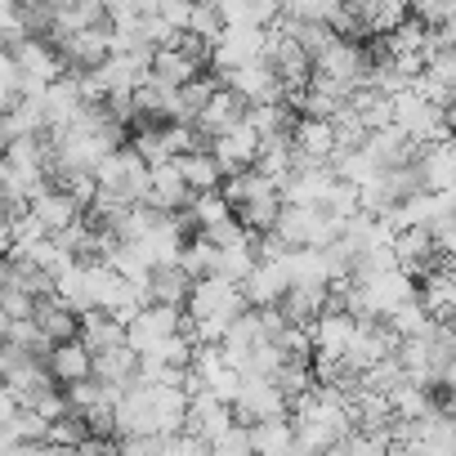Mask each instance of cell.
<instances>
[{"instance_id": "obj_22", "label": "cell", "mask_w": 456, "mask_h": 456, "mask_svg": "<svg viewBox=\"0 0 456 456\" xmlns=\"http://www.w3.org/2000/svg\"><path fill=\"white\" fill-rule=\"evenodd\" d=\"M376 59H389V63H398V59H425V28L411 23V19H403L389 37H380Z\"/></svg>"}, {"instance_id": "obj_7", "label": "cell", "mask_w": 456, "mask_h": 456, "mask_svg": "<svg viewBox=\"0 0 456 456\" xmlns=\"http://www.w3.org/2000/svg\"><path fill=\"white\" fill-rule=\"evenodd\" d=\"M206 152L215 157V166H219V175H224V179H233V175H242V170H251V166H256L260 139H256V130L242 121L238 130H228V134L210 139V148H206Z\"/></svg>"}, {"instance_id": "obj_4", "label": "cell", "mask_w": 456, "mask_h": 456, "mask_svg": "<svg viewBox=\"0 0 456 456\" xmlns=\"http://www.w3.org/2000/svg\"><path fill=\"white\" fill-rule=\"evenodd\" d=\"M206 63L215 68V77L219 72H238L247 63H265V32L260 28H224L219 41L210 45Z\"/></svg>"}, {"instance_id": "obj_37", "label": "cell", "mask_w": 456, "mask_h": 456, "mask_svg": "<svg viewBox=\"0 0 456 456\" xmlns=\"http://www.w3.org/2000/svg\"><path fill=\"white\" fill-rule=\"evenodd\" d=\"M23 411H37V416H41V420L50 425V420H59V416H68V398H63V389L54 385V389H45V394H37V398H32V403H28Z\"/></svg>"}, {"instance_id": "obj_19", "label": "cell", "mask_w": 456, "mask_h": 456, "mask_svg": "<svg viewBox=\"0 0 456 456\" xmlns=\"http://www.w3.org/2000/svg\"><path fill=\"white\" fill-rule=\"evenodd\" d=\"M354 19L362 37H389L407 19V5L403 0H371V5H354Z\"/></svg>"}, {"instance_id": "obj_28", "label": "cell", "mask_w": 456, "mask_h": 456, "mask_svg": "<svg viewBox=\"0 0 456 456\" xmlns=\"http://www.w3.org/2000/svg\"><path fill=\"white\" fill-rule=\"evenodd\" d=\"M219 90V81L215 77H197V81H188V86H179V112H175V121L170 126H192L197 117H201V108L210 103V94Z\"/></svg>"}, {"instance_id": "obj_24", "label": "cell", "mask_w": 456, "mask_h": 456, "mask_svg": "<svg viewBox=\"0 0 456 456\" xmlns=\"http://www.w3.org/2000/svg\"><path fill=\"white\" fill-rule=\"evenodd\" d=\"M385 403H389V416H394V420H420V416H429V411H443L429 389H416V385H407V380H398V385L385 394Z\"/></svg>"}, {"instance_id": "obj_27", "label": "cell", "mask_w": 456, "mask_h": 456, "mask_svg": "<svg viewBox=\"0 0 456 456\" xmlns=\"http://www.w3.org/2000/svg\"><path fill=\"white\" fill-rule=\"evenodd\" d=\"M188 278L170 265V269H152L148 273V305H166V309H183L188 300Z\"/></svg>"}, {"instance_id": "obj_34", "label": "cell", "mask_w": 456, "mask_h": 456, "mask_svg": "<svg viewBox=\"0 0 456 456\" xmlns=\"http://www.w3.org/2000/svg\"><path fill=\"white\" fill-rule=\"evenodd\" d=\"M219 14H215V5H192V14H188V37H197L201 45H206V54H210V45L219 41Z\"/></svg>"}, {"instance_id": "obj_30", "label": "cell", "mask_w": 456, "mask_h": 456, "mask_svg": "<svg viewBox=\"0 0 456 456\" xmlns=\"http://www.w3.org/2000/svg\"><path fill=\"white\" fill-rule=\"evenodd\" d=\"M188 215H192V224H197V233H201V228L224 224V219H233V210H228V201L219 197V188H210V192H192Z\"/></svg>"}, {"instance_id": "obj_29", "label": "cell", "mask_w": 456, "mask_h": 456, "mask_svg": "<svg viewBox=\"0 0 456 456\" xmlns=\"http://www.w3.org/2000/svg\"><path fill=\"white\" fill-rule=\"evenodd\" d=\"M54 305H63L72 318H81V314H90L94 309V300H90V287H86V273H81V265L77 269H68L59 282H54Z\"/></svg>"}, {"instance_id": "obj_36", "label": "cell", "mask_w": 456, "mask_h": 456, "mask_svg": "<svg viewBox=\"0 0 456 456\" xmlns=\"http://www.w3.org/2000/svg\"><path fill=\"white\" fill-rule=\"evenodd\" d=\"M152 456H206V443H197L192 434H157Z\"/></svg>"}, {"instance_id": "obj_20", "label": "cell", "mask_w": 456, "mask_h": 456, "mask_svg": "<svg viewBox=\"0 0 456 456\" xmlns=\"http://www.w3.org/2000/svg\"><path fill=\"white\" fill-rule=\"evenodd\" d=\"M219 14V28H269L278 19V5H269V0H228V5H215Z\"/></svg>"}, {"instance_id": "obj_32", "label": "cell", "mask_w": 456, "mask_h": 456, "mask_svg": "<svg viewBox=\"0 0 456 456\" xmlns=\"http://www.w3.org/2000/svg\"><path fill=\"white\" fill-rule=\"evenodd\" d=\"M90 434H86V425H81V416H59V420H50V429H45V447H63V452H77L81 443H86Z\"/></svg>"}, {"instance_id": "obj_23", "label": "cell", "mask_w": 456, "mask_h": 456, "mask_svg": "<svg viewBox=\"0 0 456 456\" xmlns=\"http://www.w3.org/2000/svg\"><path fill=\"white\" fill-rule=\"evenodd\" d=\"M134 367H139V358H134L126 345H117V349L90 358V376H94L99 385H112V389L130 385V380H134Z\"/></svg>"}, {"instance_id": "obj_15", "label": "cell", "mask_w": 456, "mask_h": 456, "mask_svg": "<svg viewBox=\"0 0 456 456\" xmlns=\"http://www.w3.org/2000/svg\"><path fill=\"white\" fill-rule=\"evenodd\" d=\"M247 309H278V300L287 296V278L278 269V260H256V269L247 273V282L238 287Z\"/></svg>"}, {"instance_id": "obj_8", "label": "cell", "mask_w": 456, "mask_h": 456, "mask_svg": "<svg viewBox=\"0 0 456 456\" xmlns=\"http://www.w3.org/2000/svg\"><path fill=\"white\" fill-rule=\"evenodd\" d=\"M411 170H416L420 192H452V183H456V148H452V139L416 148Z\"/></svg>"}, {"instance_id": "obj_31", "label": "cell", "mask_w": 456, "mask_h": 456, "mask_svg": "<svg viewBox=\"0 0 456 456\" xmlns=\"http://www.w3.org/2000/svg\"><path fill=\"white\" fill-rule=\"evenodd\" d=\"M139 358H143V362H157V367H170V371H183V367H188V358H192V345L175 331V336L157 340L152 349H143Z\"/></svg>"}, {"instance_id": "obj_12", "label": "cell", "mask_w": 456, "mask_h": 456, "mask_svg": "<svg viewBox=\"0 0 456 456\" xmlns=\"http://www.w3.org/2000/svg\"><path fill=\"white\" fill-rule=\"evenodd\" d=\"M228 425H233V407L215 403L210 394H197V398H188V411H183V429H179V434H192L197 443H210V438H219Z\"/></svg>"}, {"instance_id": "obj_39", "label": "cell", "mask_w": 456, "mask_h": 456, "mask_svg": "<svg viewBox=\"0 0 456 456\" xmlns=\"http://www.w3.org/2000/svg\"><path fill=\"white\" fill-rule=\"evenodd\" d=\"M14 411H19V403H14V394L0 385V429H5L10 420H14Z\"/></svg>"}, {"instance_id": "obj_11", "label": "cell", "mask_w": 456, "mask_h": 456, "mask_svg": "<svg viewBox=\"0 0 456 456\" xmlns=\"http://www.w3.org/2000/svg\"><path fill=\"white\" fill-rule=\"evenodd\" d=\"M416 287H420V291H416V305L429 314V322H438V327H452V309H456L452 269H447V265H438V269H429V273H425Z\"/></svg>"}, {"instance_id": "obj_10", "label": "cell", "mask_w": 456, "mask_h": 456, "mask_svg": "<svg viewBox=\"0 0 456 456\" xmlns=\"http://www.w3.org/2000/svg\"><path fill=\"white\" fill-rule=\"evenodd\" d=\"M188 201H192V192L183 188L175 161L148 166V197H143V206H152L157 215H175V210H188Z\"/></svg>"}, {"instance_id": "obj_9", "label": "cell", "mask_w": 456, "mask_h": 456, "mask_svg": "<svg viewBox=\"0 0 456 456\" xmlns=\"http://www.w3.org/2000/svg\"><path fill=\"white\" fill-rule=\"evenodd\" d=\"M28 210H32V219L41 224V233H45V238H59L63 228H72V224L81 219V210H77L54 183H41V188L32 192Z\"/></svg>"}, {"instance_id": "obj_25", "label": "cell", "mask_w": 456, "mask_h": 456, "mask_svg": "<svg viewBox=\"0 0 456 456\" xmlns=\"http://www.w3.org/2000/svg\"><path fill=\"white\" fill-rule=\"evenodd\" d=\"M32 322H37V331L50 340V345H63V340H77V318L63 309V305H54V296L50 300H37L32 305Z\"/></svg>"}, {"instance_id": "obj_18", "label": "cell", "mask_w": 456, "mask_h": 456, "mask_svg": "<svg viewBox=\"0 0 456 456\" xmlns=\"http://www.w3.org/2000/svg\"><path fill=\"white\" fill-rule=\"evenodd\" d=\"M45 371L54 376L59 389H63V385H77V380H90V354H86V345H81V340L54 345L50 358H45Z\"/></svg>"}, {"instance_id": "obj_17", "label": "cell", "mask_w": 456, "mask_h": 456, "mask_svg": "<svg viewBox=\"0 0 456 456\" xmlns=\"http://www.w3.org/2000/svg\"><path fill=\"white\" fill-rule=\"evenodd\" d=\"M77 340H81V345H86V354L94 358V354H108V349L126 345V327H117L108 314L90 309V314H81V318H77Z\"/></svg>"}, {"instance_id": "obj_40", "label": "cell", "mask_w": 456, "mask_h": 456, "mask_svg": "<svg viewBox=\"0 0 456 456\" xmlns=\"http://www.w3.org/2000/svg\"><path fill=\"white\" fill-rule=\"evenodd\" d=\"M10 251H14V238H10V219L0 215V265L10 260Z\"/></svg>"}, {"instance_id": "obj_16", "label": "cell", "mask_w": 456, "mask_h": 456, "mask_svg": "<svg viewBox=\"0 0 456 456\" xmlns=\"http://www.w3.org/2000/svg\"><path fill=\"white\" fill-rule=\"evenodd\" d=\"M354 331H358V322H354L349 314H322V318L309 327V336H314V358L340 362L345 349H349V340H354Z\"/></svg>"}, {"instance_id": "obj_35", "label": "cell", "mask_w": 456, "mask_h": 456, "mask_svg": "<svg viewBox=\"0 0 456 456\" xmlns=\"http://www.w3.org/2000/svg\"><path fill=\"white\" fill-rule=\"evenodd\" d=\"M45 429H50V425H45L37 411H23V407H19L14 420L5 425V434H10L14 443H45Z\"/></svg>"}, {"instance_id": "obj_1", "label": "cell", "mask_w": 456, "mask_h": 456, "mask_svg": "<svg viewBox=\"0 0 456 456\" xmlns=\"http://www.w3.org/2000/svg\"><path fill=\"white\" fill-rule=\"evenodd\" d=\"M90 175H94V188L99 192H112L126 206H143V197H148V166L139 161V152L130 143L112 148Z\"/></svg>"}, {"instance_id": "obj_38", "label": "cell", "mask_w": 456, "mask_h": 456, "mask_svg": "<svg viewBox=\"0 0 456 456\" xmlns=\"http://www.w3.org/2000/svg\"><path fill=\"white\" fill-rule=\"evenodd\" d=\"M152 14H157L170 32H188V14H192V5H183V0H161V5H152Z\"/></svg>"}, {"instance_id": "obj_3", "label": "cell", "mask_w": 456, "mask_h": 456, "mask_svg": "<svg viewBox=\"0 0 456 456\" xmlns=\"http://www.w3.org/2000/svg\"><path fill=\"white\" fill-rule=\"evenodd\" d=\"M389 121H394V126L416 143V148L452 139V134H447V112L429 108V103H425V99H416L411 90H407V94H398V99H389Z\"/></svg>"}, {"instance_id": "obj_2", "label": "cell", "mask_w": 456, "mask_h": 456, "mask_svg": "<svg viewBox=\"0 0 456 456\" xmlns=\"http://www.w3.org/2000/svg\"><path fill=\"white\" fill-rule=\"evenodd\" d=\"M247 314V300L238 287H228L219 278H201L188 287V300H183V318L192 322H219V327H233L238 318Z\"/></svg>"}, {"instance_id": "obj_21", "label": "cell", "mask_w": 456, "mask_h": 456, "mask_svg": "<svg viewBox=\"0 0 456 456\" xmlns=\"http://www.w3.org/2000/svg\"><path fill=\"white\" fill-rule=\"evenodd\" d=\"M247 438H251V456H291V420L287 416L247 425Z\"/></svg>"}, {"instance_id": "obj_33", "label": "cell", "mask_w": 456, "mask_h": 456, "mask_svg": "<svg viewBox=\"0 0 456 456\" xmlns=\"http://www.w3.org/2000/svg\"><path fill=\"white\" fill-rule=\"evenodd\" d=\"M206 456H251V438H247V425H228L219 438L206 443Z\"/></svg>"}, {"instance_id": "obj_5", "label": "cell", "mask_w": 456, "mask_h": 456, "mask_svg": "<svg viewBox=\"0 0 456 456\" xmlns=\"http://www.w3.org/2000/svg\"><path fill=\"white\" fill-rule=\"evenodd\" d=\"M273 416H287V398L278 394V385L260 380V376H242V389L233 398V420L256 425V420H273Z\"/></svg>"}, {"instance_id": "obj_14", "label": "cell", "mask_w": 456, "mask_h": 456, "mask_svg": "<svg viewBox=\"0 0 456 456\" xmlns=\"http://www.w3.org/2000/svg\"><path fill=\"white\" fill-rule=\"evenodd\" d=\"M81 86H77V72H63L54 86H45L41 94V117H45V130H63L77 112H81Z\"/></svg>"}, {"instance_id": "obj_13", "label": "cell", "mask_w": 456, "mask_h": 456, "mask_svg": "<svg viewBox=\"0 0 456 456\" xmlns=\"http://www.w3.org/2000/svg\"><path fill=\"white\" fill-rule=\"evenodd\" d=\"M242 117H247V103H242L238 94L215 90V94H210V103L201 108V117L192 121V130L210 143V139H219V134H228V130H238V126H242Z\"/></svg>"}, {"instance_id": "obj_6", "label": "cell", "mask_w": 456, "mask_h": 456, "mask_svg": "<svg viewBox=\"0 0 456 456\" xmlns=\"http://www.w3.org/2000/svg\"><path fill=\"white\" fill-rule=\"evenodd\" d=\"M179 322H183V309L148 305V309H139V314L130 318V327H126V349L139 358V354H143V349H152L157 340L175 336V331H179Z\"/></svg>"}, {"instance_id": "obj_26", "label": "cell", "mask_w": 456, "mask_h": 456, "mask_svg": "<svg viewBox=\"0 0 456 456\" xmlns=\"http://www.w3.org/2000/svg\"><path fill=\"white\" fill-rule=\"evenodd\" d=\"M175 170H179V179H183L188 192H210V188L224 183V175H219V166H215L210 152H188V157L175 161Z\"/></svg>"}]
</instances>
